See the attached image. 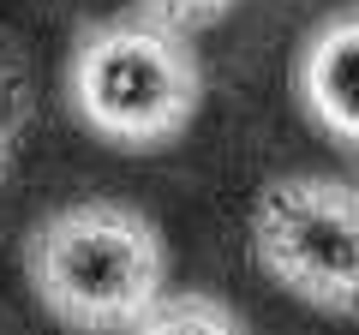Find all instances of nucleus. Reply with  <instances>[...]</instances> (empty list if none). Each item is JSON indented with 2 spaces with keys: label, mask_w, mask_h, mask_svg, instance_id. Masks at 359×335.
I'll list each match as a JSON object with an SVG mask.
<instances>
[{
  "label": "nucleus",
  "mask_w": 359,
  "mask_h": 335,
  "mask_svg": "<svg viewBox=\"0 0 359 335\" xmlns=\"http://www.w3.org/2000/svg\"><path fill=\"white\" fill-rule=\"evenodd\" d=\"M25 275L48 317L84 335L138 329L168 287V245L150 216L126 204H66L25 240Z\"/></svg>",
  "instance_id": "1"
},
{
  "label": "nucleus",
  "mask_w": 359,
  "mask_h": 335,
  "mask_svg": "<svg viewBox=\"0 0 359 335\" xmlns=\"http://www.w3.org/2000/svg\"><path fill=\"white\" fill-rule=\"evenodd\" d=\"M72 108L114 150H162L192 126L204 78L192 48L162 18H108L72 48Z\"/></svg>",
  "instance_id": "2"
},
{
  "label": "nucleus",
  "mask_w": 359,
  "mask_h": 335,
  "mask_svg": "<svg viewBox=\"0 0 359 335\" xmlns=\"http://www.w3.org/2000/svg\"><path fill=\"white\" fill-rule=\"evenodd\" d=\"M252 258L282 294L330 317H359V186L330 174H276L257 186Z\"/></svg>",
  "instance_id": "3"
},
{
  "label": "nucleus",
  "mask_w": 359,
  "mask_h": 335,
  "mask_svg": "<svg viewBox=\"0 0 359 335\" xmlns=\"http://www.w3.org/2000/svg\"><path fill=\"white\" fill-rule=\"evenodd\" d=\"M299 96L306 114L335 144L359 150V13L330 18L299 54Z\"/></svg>",
  "instance_id": "4"
},
{
  "label": "nucleus",
  "mask_w": 359,
  "mask_h": 335,
  "mask_svg": "<svg viewBox=\"0 0 359 335\" xmlns=\"http://www.w3.org/2000/svg\"><path fill=\"white\" fill-rule=\"evenodd\" d=\"M132 335H245V323L210 294H162V306Z\"/></svg>",
  "instance_id": "5"
},
{
  "label": "nucleus",
  "mask_w": 359,
  "mask_h": 335,
  "mask_svg": "<svg viewBox=\"0 0 359 335\" xmlns=\"http://www.w3.org/2000/svg\"><path fill=\"white\" fill-rule=\"evenodd\" d=\"M233 0H144V13L150 18H162V25H174V30H198V25H210V18H222Z\"/></svg>",
  "instance_id": "6"
},
{
  "label": "nucleus",
  "mask_w": 359,
  "mask_h": 335,
  "mask_svg": "<svg viewBox=\"0 0 359 335\" xmlns=\"http://www.w3.org/2000/svg\"><path fill=\"white\" fill-rule=\"evenodd\" d=\"M13 132H18V96H6V84H0V168H6V150H13Z\"/></svg>",
  "instance_id": "7"
}]
</instances>
